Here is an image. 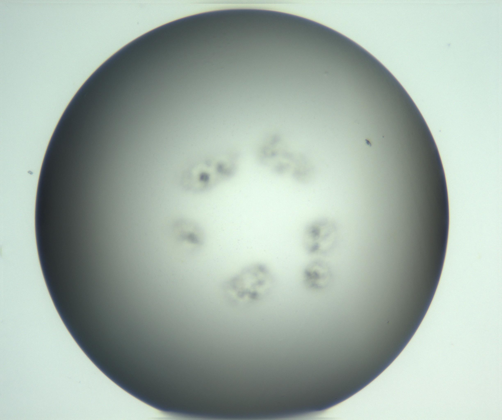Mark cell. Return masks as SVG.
<instances>
[{
  "label": "cell",
  "mask_w": 502,
  "mask_h": 420,
  "mask_svg": "<svg viewBox=\"0 0 502 420\" xmlns=\"http://www.w3.org/2000/svg\"><path fill=\"white\" fill-rule=\"evenodd\" d=\"M274 284V277L270 268L263 263L254 262L228 279L224 284L223 291L232 305L244 307L266 298Z\"/></svg>",
  "instance_id": "1"
},
{
  "label": "cell",
  "mask_w": 502,
  "mask_h": 420,
  "mask_svg": "<svg viewBox=\"0 0 502 420\" xmlns=\"http://www.w3.org/2000/svg\"><path fill=\"white\" fill-rule=\"evenodd\" d=\"M239 164V155L235 150L207 157L186 171L182 179V186L193 193L209 191L233 177Z\"/></svg>",
  "instance_id": "2"
},
{
  "label": "cell",
  "mask_w": 502,
  "mask_h": 420,
  "mask_svg": "<svg viewBox=\"0 0 502 420\" xmlns=\"http://www.w3.org/2000/svg\"><path fill=\"white\" fill-rule=\"evenodd\" d=\"M337 237L335 223L328 218H320L306 227L303 235V245L309 254L323 255L334 248Z\"/></svg>",
  "instance_id": "3"
},
{
  "label": "cell",
  "mask_w": 502,
  "mask_h": 420,
  "mask_svg": "<svg viewBox=\"0 0 502 420\" xmlns=\"http://www.w3.org/2000/svg\"><path fill=\"white\" fill-rule=\"evenodd\" d=\"M302 278L303 283L307 289L312 290H322L326 288L330 282V268L323 261H313L304 269Z\"/></svg>",
  "instance_id": "4"
}]
</instances>
